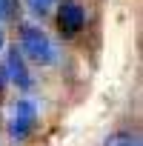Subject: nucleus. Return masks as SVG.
<instances>
[{"label":"nucleus","mask_w":143,"mask_h":146,"mask_svg":"<svg viewBox=\"0 0 143 146\" xmlns=\"http://www.w3.org/2000/svg\"><path fill=\"white\" fill-rule=\"evenodd\" d=\"M20 54L40 63V66H52L57 60V49H54L52 37L40 26H32V23L20 26Z\"/></svg>","instance_id":"1"},{"label":"nucleus","mask_w":143,"mask_h":146,"mask_svg":"<svg viewBox=\"0 0 143 146\" xmlns=\"http://www.w3.org/2000/svg\"><path fill=\"white\" fill-rule=\"evenodd\" d=\"M6 75H9V80H12L15 86H20V89H29V86H32L26 60H23V54H20L17 46H9V52H6Z\"/></svg>","instance_id":"4"},{"label":"nucleus","mask_w":143,"mask_h":146,"mask_svg":"<svg viewBox=\"0 0 143 146\" xmlns=\"http://www.w3.org/2000/svg\"><path fill=\"white\" fill-rule=\"evenodd\" d=\"M3 83H6V72L0 69V89H3Z\"/></svg>","instance_id":"8"},{"label":"nucleus","mask_w":143,"mask_h":146,"mask_svg":"<svg viewBox=\"0 0 143 146\" xmlns=\"http://www.w3.org/2000/svg\"><path fill=\"white\" fill-rule=\"evenodd\" d=\"M3 43H6V37H3V29H0V49H3Z\"/></svg>","instance_id":"9"},{"label":"nucleus","mask_w":143,"mask_h":146,"mask_svg":"<svg viewBox=\"0 0 143 146\" xmlns=\"http://www.w3.org/2000/svg\"><path fill=\"white\" fill-rule=\"evenodd\" d=\"M20 3L17 0H0V20H15Z\"/></svg>","instance_id":"6"},{"label":"nucleus","mask_w":143,"mask_h":146,"mask_svg":"<svg viewBox=\"0 0 143 146\" xmlns=\"http://www.w3.org/2000/svg\"><path fill=\"white\" fill-rule=\"evenodd\" d=\"M34 123H37V109H34V103H32V100H26V98H20V100L15 103V109H12L9 135L20 143V140H26V137L32 135Z\"/></svg>","instance_id":"2"},{"label":"nucleus","mask_w":143,"mask_h":146,"mask_svg":"<svg viewBox=\"0 0 143 146\" xmlns=\"http://www.w3.org/2000/svg\"><path fill=\"white\" fill-rule=\"evenodd\" d=\"M106 146H140V140L129 132H117V135L106 137Z\"/></svg>","instance_id":"5"},{"label":"nucleus","mask_w":143,"mask_h":146,"mask_svg":"<svg viewBox=\"0 0 143 146\" xmlns=\"http://www.w3.org/2000/svg\"><path fill=\"white\" fill-rule=\"evenodd\" d=\"M86 23V12L77 0H63L60 9H57V26L63 35H77Z\"/></svg>","instance_id":"3"},{"label":"nucleus","mask_w":143,"mask_h":146,"mask_svg":"<svg viewBox=\"0 0 143 146\" xmlns=\"http://www.w3.org/2000/svg\"><path fill=\"white\" fill-rule=\"evenodd\" d=\"M52 3H54V0H29V6H32L34 15H46L52 9Z\"/></svg>","instance_id":"7"}]
</instances>
